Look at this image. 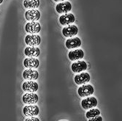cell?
<instances>
[{
	"instance_id": "30bf717a",
	"label": "cell",
	"mask_w": 122,
	"mask_h": 121,
	"mask_svg": "<svg viewBox=\"0 0 122 121\" xmlns=\"http://www.w3.org/2000/svg\"><path fill=\"white\" fill-rule=\"evenodd\" d=\"M72 10V4L70 2L64 1L56 5V10L59 14H65L70 12Z\"/></svg>"
},
{
	"instance_id": "8992f818",
	"label": "cell",
	"mask_w": 122,
	"mask_h": 121,
	"mask_svg": "<svg viewBox=\"0 0 122 121\" xmlns=\"http://www.w3.org/2000/svg\"><path fill=\"white\" fill-rule=\"evenodd\" d=\"M81 106L85 110L90 109L97 106V99L95 97H86L81 101Z\"/></svg>"
},
{
	"instance_id": "d6986e66",
	"label": "cell",
	"mask_w": 122,
	"mask_h": 121,
	"mask_svg": "<svg viewBox=\"0 0 122 121\" xmlns=\"http://www.w3.org/2000/svg\"><path fill=\"white\" fill-rule=\"evenodd\" d=\"M40 5V0H24V6L26 9H37Z\"/></svg>"
},
{
	"instance_id": "8fae6325",
	"label": "cell",
	"mask_w": 122,
	"mask_h": 121,
	"mask_svg": "<svg viewBox=\"0 0 122 121\" xmlns=\"http://www.w3.org/2000/svg\"><path fill=\"white\" fill-rule=\"evenodd\" d=\"M40 16V12L37 9H30L25 13V18L28 21H37Z\"/></svg>"
},
{
	"instance_id": "7a4b0ae2",
	"label": "cell",
	"mask_w": 122,
	"mask_h": 121,
	"mask_svg": "<svg viewBox=\"0 0 122 121\" xmlns=\"http://www.w3.org/2000/svg\"><path fill=\"white\" fill-rule=\"evenodd\" d=\"M94 92V89L92 85L91 84H82L81 86L78 90H77V93H78L80 97L82 98H86L88 96L92 95Z\"/></svg>"
},
{
	"instance_id": "44dd1931",
	"label": "cell",
	"mask_w": 122,
	"mask_h": 121,
	"mask_svg": "<svg viewBox=\"0 0 122 121\" xmlns=\"http://www.w3.org/2000/svg\"><path fill=\"white\" fill-rule=\"evenodd\" d=\"M88 121H102V117H100L99 115L98 116H96L94 117H92V118H89V119H88Z\"/></svg>"
},
{
	"instance_id": "ac0fdd59",
	"label": "cell",
	"mask_w": 122,
	"mask_h": 121,
	"mask_svg": "<svg viewBox=\"0 0 122 121\" xmlns=\"http://www.w3.org/2000/svg\"><path fill=\"white\" fill-rule=\"evenodd\" d=\"M24 54L27 57H38L40 54V50L36 46H29L24 50Z\"/></svg>"
},
{
	"instance_id": "ffe728a7",
	"label": "cell",
	"mask_w": 122,
	"mask_h": 121,
	"mask_svg": "<svg viewBox=\"0 0 122 121\" xmlns=\"http://www.w3.org/2000/svg\"><path fill=\"white\" fill-rule=\"evenodd\" d=\"M99 115H100V111H99V109H95L94 107V108L90 109L88 112H86V117L87 119H89V118H92V117H94L96 116H98Z\"/></svg>"
},
{
	"instance_id": "6da1fadb",
	"label": "cell",
	"mask_w": 122,
	"mask_h": 121,
	"mask_svg": "<svg viewBox=\"0 0 122 121\" xmlns=\"http://www.w3.org/2000/svg\"><path fill=\"white\" fill-rule=\"evenodd\" d=\"M23 113L27 117H36L40 113V109H39V107L35 104L27 105L24 107Z\"/></svg>"
},
{
	"instance_id": "2e32d148",
	"label": "cell",
	"mask_w": 122,
	"mask_h": 121,
	"mask_svg": "<svg viewBox=\"0 0 122 121\" xmlns=\"http://www.w3.org/2000/svg\"><path fill=\"white\" fill-rule=\"evenodd\" d=\"M25 68L29 69H36L39 67L40 61L36 57H26L24 61Z\"/></svg>"
},
{
	"instance_id": "603a6c76",
	"label": "cell",
	"mask_w": 122,
	"mask_h": 121,
	"mask_svg": "<svg viewBox=\"0 0 122 121\" xmlns=\"http://www.w3.org/2000/svg\"><path fill=\"white\" fill-rule=\"evenodd\" d=\"M54 2H64V0H53Z\"/></svg>"
},
{
	"instance_id": "3957f363",
	"label": "cell",
	"mask_w": 122,
	"mask_h": 121,
	"mask_svg": "<svg viewBox=\"0 0 122 121\" xmlns=\"http://www.w3.org/2000/svg\"><path fill=\"white\" fill-rule=\"evenodd\" d=\"M39 101V96L35 93H26L22 96V101L26 105L36 104Z\"/></svg>"
},
{
	"instance_id": "277c9868",
	"label": "cell",
	"mask_w": 122,
	"mask_h": 121,
	"mask_svg": "<svg viewBox=\"0 0 122 121\" xmlns=\"http://www.w3.org/2000/svg\"><path fill=\"white\" fill-rule=\"evenodd\" d=\"M25 30L29 34H37L41 31L40 24L37 21H29L25 26Z\"/></svg>"
},
{
	"instance_id": "5b68a950",
	"label": "cell",
	"mask_w": 122,
	"mask_h": 121,
	"mask_svg": "<svg viewBox=\"0 0 122 121\" xmlns=\"http://www.w3.org/2000/svg\"><path fill=\"white\" fill-rule=\"evenodd\" d=\"M25 43L29 46H37L41 43V38L37 34H29L25 38Z\"/></svg>"
},
{
	"instance_id": "e0dca14e",
	"label": "cell",
	"mask_w": 122,
	"mask_h": 121,
	"mask_svg": "<svg viewBox=\"0 0 122 121\" xmlns=\"http://www.w3.org/2000/svg\"><path fill=\"white\" fill-rule=\"evenodd\" d=\"M84 52L82 49H75L68 53V57L71 61H77L83 59Z\"/></svg>"
},
{
	"instance_id": "cb8c5ba5",
	"label": "cell",
	"mask_w": 122,
	"mask_h": 121,
	"mask_svg": "<svg viewBox=\"0 0 122 121\" xmlns=\"http://www.w3.org/2000/svg\"><path fill=\"white\" fill-rule=\"evenodd\" d=\"M3 1H4V0H0V5H1L3 2Z\"/></svg>"
},
{
	"instance_id": "52a82bcc",
	"label": "cell",
	"mask_w": 122,
	"mask_h": 121,
	"mask_svg": "<svg viewBox=\"0 0 122 121\" xmlns=\"http://www.w3.org/2000/svg\"><path fill=\"white\" fill-rule=\"evenodd\" d=\"M90 79H91L90 74L86 72H81L79 73V74H77L74 77L75 82L78 85L86 84L87 82L90 81Z\"/></svg>"
},
{
	"instance_id": "9c48e42d",
	"label": "cell",
	"mask_w": 122,
	"mask_h": 121,
	"mask_svg": "<svg viewBox=\"0 0 122 121\" xmlns=\"http://www.w3.org/2000/svg\"><path fill=\"white\" fill-rule=\"evenodd\" d=\"M78 32V28L76 25L70 24L62 29V34L66 38H72L77 35Z\"/></svg>"
},
{
	"instance_id": "7c38bea8",
	"label": "cell",
	"mask_w": 122,
	"mask_h": 121,
	"mask_svg": "<svg viewBox=\"0 0 122 121\" xmlns=\"http://www.w3.org/2000/svg\"><path fill=\"white\" fill-rule=\"evenodd\" d=\"M88 68L87 63L83 60H77L72 64L71 69L74 73H81L86 71Z\"/></svg>"
},
{
	"instance_id": "ba28073f",
	"label": "cell",
	"mask_w": 122,
	"mask_h": 121,
	"mask_svg": "<svg viewBox=\"0 0 122 121\" xmlns=\"http://www.w3.org/2000/svg\"><path fill=\"white\" fill-rule=\"evenodd\" d=\"M22 89L26 93H35L39 89V84L35 81H26L22 84Z\"/></svg>"
},
{
	"instance_id": "9a60e30c",
	"label": "cell",
	"mask_w": 122,
	"mask_h": 121,
	"mask_svg": "<svg viewBox=\"0 0 122 121\" xmlns=\"http://www.w3.org/2000/svg\"><path fill=\"white\" fill-rule=\"evenodd\" d=\"M65 46L69 49H74L76 48H78L81 46V40L77 37L70 38L66 40Z\"/></svg>"
},
{
	"instance_id": "7402d4cb",
	"label": "cell",
	"mask_w": 122,
	"mask_h": 121,
	"mask_svg": "<svg viewBox=\"0 0 122 121\" xmlns=\"http://www.w3.org/2000/svg\"><path fill=\"white\" fill-rule=\"evenodd\" d=\"M26 121H40V119L38 117H30L29 118H27L25 120Z\"/></svg>"
},
{
	"instance_id": "4fadbf2b",
	"label": "cell",
	"mask_w": 122,
	"mask_h": 121,
	"mask_svg": "<svg viewBox=\"0 0 122 121\" xmlns=\"http://www.w3.org/2000/svg\"><path fill=\"white\" fill-rule=\"evenodd\" d=\"M23 76L26 81H35L39 78V73L35 69L26 68L23 73Z\"/></svg>"
},
{
	"instance_id": "5bb4252c",
	"label": "cell",
	"mask_w": 122,
	"mask_h": 121,
	"mask_svg": "<svg viewBox=\"0 0 122 121\" xmlns=\"http://www.w3.org/2000/svg\"><path fill=\"white\" fill-rule=\"evenodd\" d=\"M59 23L64 26V25H70V24H73L75 21V17L72 13H65L62 14L59 17Z\"/></svg>"
}]
</instances>
